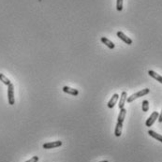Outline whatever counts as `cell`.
<instances>
[{
  "label": "cell",
  "mask_w": 162,
  "mask_h": 162,
  "mask_svg": "<svg viewBox=\"0 0 162 162\" xmlns=\"http://www.w3.org/2000/svg\"><path fill=\"white\" fill-rule=\"evenodd\" d=\"M149 92H150V89H148V88H145V89H142V90H141V91H139V92H137V93H135L133 95H131L130 97H128L127 98V103H131L132 101H134L135 99L147 95Z\"/></svg>",
  "instance_id": "6da1fadb"
},
{
  "label": "cell",
  "mask_w": 162,
  "mask_h": 162,
  "mask_svg": "<svg viewBox=\"0 0 162 162\" xmlns=\"http://www.w3.org/2000/svg\"><path fill=\"white\" fill-rule=\"evenodd\" d=\"M8 99L9 105H14L15 98H14V85L12 83L8 85Z\"/></svg>",
  "instance_id": "7a4b0ae2"
},
{
  "label": "cell",
  "mask_w": 162,
  "mask_h": 162,
  "mask_svg": "<svg viewBox=\"0 0 162 162\" xmlns=\"http://www.w3.org/2000/svg\"><path fill=\"white\" fill-rule=\"evenodd\" d=\"M158 115H159V113L157 112H152V114L149 116V118L146 120V122H145V125H146V127H152L153 126V124L156 121V119L158 118Z\"/></svg>",
  "instance_id": "3957f363"
},
{
  "label": "cell",
  "mask_w": 162,
  "mask_h": 162,
  "mask_svg": "<svg viewBox=\"0 0 162 162\" xmlns=\"http://www.w3.org/2000/svg\"><path fill=\"white\" fill-rule=\"evenodd\" d=\"M62 145L61 141H56V142H46L43 144V148L44 149H53L56 148V147H59Z\"/></svg>",
  "instance_id": "277c9868"
},
{
  "label": "cell",
  "mask_w": 162,
  "mask_h": 162,
  "mask_svg": "<svg viewBox=\"0 0 162 162\" xmlns=\"http://www.w3.org/2000/svg\"><path fill=\"white\" fill-rule=\"evenodd\" d=\"M117 37H118L120 39H122L125 43H127V45H131V44H132V39H131L130 38L127 37V36H126L123 32H121V31L117 32Z\"/></svg>",
  "instance_id": "5b68a950"
},
{
  "label": "cell",
  "mask_w": 162,
  "mask_h": 162,
  "mask_svg": "<svg viewBox=\"0 0 162 162\" xmlns=\"http://www.w3.org/2000/svg\"><path fill=\"white\" fill-rule=\"evenodd\" d=\"M118 98H119V95H118V94H114V95L112 97V98L109 100V102H108V104H107L108 108L112 109V108L115 106V104H116L117 100H118Z\"/></svg>",
  "instance_id": "8992f818"
},
{
  "label": "cell",
  "mask_w": 162,
  "mask_h": 162,
  "mask_svg": "<svg viewBox=\"0 0 162 162\" xmlns=\"http://www.w3.org/2000/svg\"><path fill=\"white\" fill-rule=\"evenodd\" d=\"M63 91L65 93L72 95V96H78L79 95V91L77 89H74V88H70L68 86H64L63 87Z\"/></svg>",
  "instance_id": "52a82bcc"
},
{
  "label": "cell",
  "mask_w": 162,
  "mask_h": 162,
  "mask_svg": "<svg viewBox=\"0 0 162 162\" xmlns=\"http://www.w3.org/2000/svg\"><path fill=\"white\" fill-rule=\"evenodd\" d=\"M127 92H126V91H123V92H122V95H121V97H120L119 104H118L119 109H123V108H124V106H125V103L127 102Z\"/></svg>",
  "instance_id": "ba28073f"
},
{
  "label": "cell",
  "mask_w": 162,
  "mask_h": 162,
  "mask_svg": "<svg viewBox=\"0 0 162 162\" xmlns=\"http://www.w3.org/2000/svg\"><path fill=\"white\" fill-rule=\"evenodd\" d=\"M122 128H123V123L117 122L116 127H115V130H114V135L116 137H120L122 134Z\"/></svg>",
  "instance_id": "9c48e42d"
},
{
  "label": "cell",
  "mask_w": 162,
  "mask_h": 162,
  "mask_svg": "<svg viewBox=\"0 0 162 162\" xmlns=\"http://www.w3.org/2000/svg\"><path fill=\"white\" fill-rule=\"evenodd\" d=\"M100 40H101V42L103 43V44H105V45L107 46V47H109L110 49H114V47H115V45L113 44V42L112 41H111L110 39H108L107 38H101L100 39Z\"/></svg>",
  "instance_id": "30bf717a"
},
{
  "label": "cell",
  "mask_w": 162,
  "mask_h": 162,
  "mask_svg": "<svg viewBox=\"0 0 162 162\" xmlns=\"http://www.w3.org/2000/svg\"><path fill=\"white\" fill-rule=\"evenodd\" d=\"M149 76H151L152 78H154L155 80H156L157 82H159L160 83H162V76H160L159 74H157L156 72H155L154 70H149L148 71Z\"/></svg>",
  "instance_id": "8fae6325"
},
{
  "label": "cell",
  "mask_w": 162,
  "mask_h": 162,
  "mask_svg": "<svg viewBox=\"0 0 162 162\" xmlns=\"http://www.w3.org/2000/svg\"><path fill=\"white\" fill-rule=\"evenodd\" d=\"M126 114H127V110H126L125 108L120 109V112H119V115H118V118H117V122L124 123V120H125Z\"/></svg>",
  "instance_id": "7c38bea8"
},
{
  "label": "cell",
  "mask_w": 162,
  "mask_h": 162,
  "mask_svg": "<svg viewBox=\"0 0 162 162\" xmlns=\"http://www.w3.org/2000/svg\"><path fill=\"white\" fill-rule=\"evenodd\" d=\"M148 134H149L151 137H153L154 139H156V140H157V141H159L160 142H162V135L157 134L156 132H155L154 130H149V131H148Z\"/></svg>",
  "instance_id": "4fadbf2b"
},
{
  "label": "cell",
  "mask_w": 162,
  "mask_h": 162,
  "mask_svg": "<svg viewBox=\"0 0 162 162\" xmlns=\"http://www.w3.org/2000/svg\"><path fill=\"white\" fill-rule=\"evenodd\" d=\"M0 81H1L6 85H9L11 83V82L9 81V79H8L4 74H2V73H0Z\"/></svg>",
  "instance_id": "5bb4252c"
},
{
  "label": "cell",
  "mask_w": 162,
  "mask_h": 162,
  "mask_svg": "<svg viewBox=\"0 0 162 162\" xmlns=\"http://www.w3.org/2000/svg\"><path fill=\"white\" fill-rule=\"evenodd\" d=\"M142 112H148L149 110V102L148 100H143L142 101Z\"/></svg>",
  "instance_id": "9a60e30c"
},
{
  "label": "cell",
  "mask_w": 162,
  "mask_h": 162,
  "mask_svg": "<svg viewBox=\"0 0 162 162\" xmlns=\"http://www.w3.org/2000/svg\"><path fill=\"white\" fill-rule=\"evenodd\" d=\"M116 9L118 11H122V9H123V0H117L116 1Z\"/></svg>",
  "instance_id": "2e32d148"
},
{
  "label": "cell",
  "mask_w": 162,
  "mask_h": 162,
  "mask_svg": "<svg viewBox=\"0 0 162 162\" xmlns=\"http://www.w3.org/2000/svg\"><path fill=\"white\" fill-rule=\"evenodd\" d=\"M38 161H39V156H32L30 159H28V160L25 161V162H38Z\"/></svg>",
  "instance_id": "e0dca14e"
},
{
  "label": "cell",
  "mask_w": 162,
  "mask_h": 162,
  "mask_svg": "<svg viewBox=\"0 0 162 162\" xmlns=\"http://www.w3.org/2000/svg\"><path fill=\"white\" fill-rule=\"evenodd\" d=\"M158 122L159 123H162V110H161V112H160V114L158 115Z\"/></svg>",
  "instance_id": "ac0fdd59"
},
{
  "label": "cell",
  "mask_w": 162,
  "mask_h": 162,
  "mask_svg": "<svg viewBox=\"0 0 162 162\" xmlns=\"http://www.w3.org/2000/svg\"><path fill=\"white\" fill-rule=\"evenodd\" d=\"M99 162H109L108 160H103V161H99Z\"/></svg>",
  "instance_id": "d6986e66"
}]
</instances>
